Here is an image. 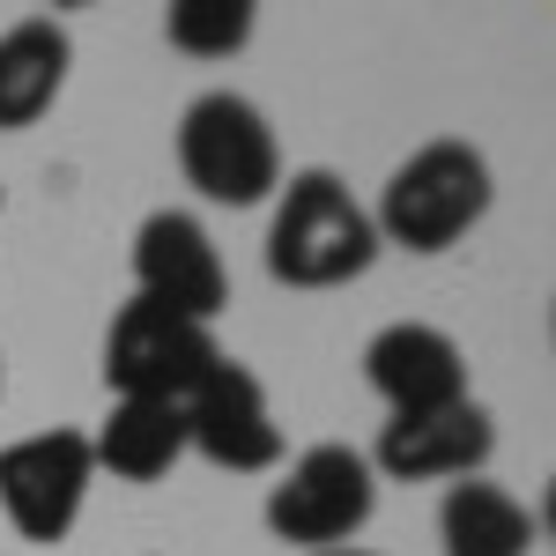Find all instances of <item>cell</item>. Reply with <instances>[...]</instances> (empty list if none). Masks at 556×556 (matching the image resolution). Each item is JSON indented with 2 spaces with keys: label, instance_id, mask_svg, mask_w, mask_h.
Returning a JSON list of instances; mask_svg holds the SVG:
<instances>
[{
  "label": "cell",
  "instance_id": "obj_13",
  "mask_svg": "<svg viewBox=\"0 0 556 556\" xmlns=\"http://www.w3.org/2000/svg\"><path fill=\"white\" fill-rule=\"evenodd\" d=\"M445 556H534V513L497 482H453L438 505Z\"/></svg>",
  "mask_w": 556,
  "mask_h": 556
},
{
  "label": "cell",
  "instance_id": "obj_12",
  "mask_svg": "<svg viewBox=\"0 0 556 556\" xmlns=\"http://www.w3.org/2000/svg\"><path fill=\"white\" fill-rule=\"evenodd\" d=\"M89 460L119 482H164L186 460V416L172 401H112L104 430L89 438Z\"/></svg>",
  "mask_w": 556,
  "mask_h": 556
},
{
  "label": "cell",
  "instance_id": "obj_3",
  "mask_svg": "<svg viewBox=\"0 0 556 556\" xmlns=\"http://www.w3.org/2000/svg\"><path fill=\"white\" fill-rule=\"evenodd\" d=\"M178 172L215 208H260L282 186V149H275L267 112L238 89L193 97L178 119Z\"/></svg>",
  "mask_w": 556,
  "mask_h": 556
},
{
  "label": "cell",
  "instance_id": "obj_16",
  "mask_svg": "<svg viewBox=\"0 0 556 556\" xmlns=\"http://www.w3.org/2000/svg\"><path fill=\"white\" fill-rule=\"evenodd\" d=\"M0 393H8V371H0Z\"/></svg>",
  "mask_w": 556,
  "mask_h": 556
},
{
  "label": "cell",
  "instance_id": "obj_8",
  "mask_svg": "<svg viewBox=\"0 0 556 556\" xmlns=\"http://www.w3.org/2000/svg\"><path fill=\"white\" fill-rule=\"evenodd\" d=\"M134 298L164 304L178 319H201V327L230 304V275H223V253H215L201 215L156 208L134 230Z\"/></svg>",
  "mask_w": 556,
  "mask_h": 556
},
{
  "label": "cell",
  "instance_id": "obj_4",
  "mask_svg": "<svg viewBox=\"0 0 556 556\" xmlns=\"http://www.w3.org/2000/svg\"><path fill=\"white\" fill-rule=\"evenodd\" d=\"M379 513V475L356 445H304L290 475L267 490V534L290 549L319 556V549H349Z\"/></svg>",
  "mask_w": 556,
  "mask_h": 556
},
{
  "label": "cell",
  "instance_id": "obj_1",
  "mask_svg": "<svg viewBox=\"0 0 556 556\" xmlns=\"http://www.w3.org/2000/svg\"><path fill=\"white\" fill-rule=\"evenodd\" d=\"M379 260L371 208L349 193L334 172H298L275 193L267 223V275L282 290H342Z\"/></svg>",
  "mask_w": 556,
  "mask_h": 556
},
{
  "label": "cell",
  "instance_id": "obj_14",
  "mask_svg": "<svg viewBox=\"0 0 556 556\" xmlns=\"http://www.w3.org/2000/svg\"><path fill=\"white\" fill-rule=\"evenodd\" d=\"M253 30H260L253 0H172V15H164V38L186 60H230L253 45Z\"/></svg>",
  "mask_w": 556,
  "mask_h": 556
},
{
  "label": "cell",
  "instance_id": "obj_2",
  "mask_svg": "<svg viewBox=\"0 0 556 556\" xmlns=\"http://www.w3.org/2000/svg\"><path fill=\"white\" fill-rule=\"evenodd\" d=\"M490 201H497V178H490L482 149H468V141H424L379 186L371 230H379V245L445 253V245H460L475 223L490 215Z\"/></svg>",
  "mask_w": 556,
  "mask_h": 556
},
{
  "label": "cell",
  "instance_id": "obj_15",
  "mask_svg": "<svg viewBox=\"0 0 556 556\" xmlns=\"http://www.w3.org/2000/svg\"><path fill=\"white\" fill-rule=\"evenodd\" d=\"M319 556H379V549H319Z\"/></svg>",
  "mask_w": 556,
  "mask_h": 556
},
{
  "label": "cell",
  "instance_id": "obj_10",
  "mask_svg": "<svg viewBox=\"0 0 556 556\" xmlns=\"http://www.w3.org/2000/svg\"><path fill=\"white\" fill-rule=\"evenodd\" d=\"M364 379L393 416H430V408H453L468 401V356L445 327H424V319H393L371 334L364 349Z\"/></svg>",
  "mask_w": 556,
  "mask_h": 556
},
{
  "label": "cell",
  "instance_id": "obj_7",
  "mask_svg": "<svg viewBox=\"0 0 556 556\" xmlns=\"http://www.w3.org/2000/svg\"><path fill=\"white\" fill-rule=\"evenodd\" d=\"M178 416H186V453H201L208 468L267 475L282 460V424H275V408H267V386H260L238 356H223L208 379L178 401Z\"/></svg>",
  "mask_w": 556,
  "mask_h": 556
},
{
  "label": "cell",
  "instance_id": "obj_9",
  "mask_svg": "<svg viewBox=\"0 0 556 556\" xmlns=\"http://www.w3.org/2000/svg\"><path fill=\"white\" fill-rule=\"evenodd\" d=\"M490 453H497L490 408L482 401H453V408H430V416H393L364 460L386 482H475Z\"/></svg>",
  "mask_w": 556,
  "mask_h": 556
},
{
  "label": "cell",
  "instance_id": "obj_6",
  "mask_svg": "<svg viewBox=\"0 0 556 556\" xmlns=\"http://www.w3.org/2000/svg\"><path fill=\"white\" fill-rule=\"evenodd\" d=\"M89 482H97V460H89L83 430H38V438L0 445V513L38 549H60L75 534Z\"/></svg>",
  "mask_w": 556,
  "mask_h": 556
},
{
  "label": "cell",
  "instance_id": "obj_5",
  "mask_svg": "<svg viewBox=\"0 0 556 556\" xmlns=\"http://www.w3.org/2000/svg\"><path fill=\"white\" fill-rule=\"evenodd\" d=\"M215 364H223V349H215V334L201 319H178V312L141 304V298L104 334V386H112V401H172L178 408Z\"/></svg>",
  "mask_w": 556,
  "mask_h": 556
},
{
  "label": "cell",
  "instance_id": "obj_11",
  "mask_svg": "<svg viewBox=\"0 0 556 556\" xmlns=\"http://www.w3.org/2000/svg\"><path fill=\"white\" fill-rule=\"evenodd\" d=\"M75 67V38L52 23V15H23L0 30V134L38 127L45 112L60 104Z\"/></svg>",
  "mask_w": 556,
  "mask_h": 556
}]
</instances>
